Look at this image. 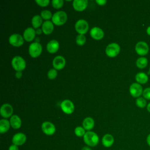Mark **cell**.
I'll return each mask as SVG.
<instances>
[{
    "instance_id": "cell-15",
    "label": "cell",
    "mask_w": 150,
    "mask_h": 150,
    "mask_svg": "<svg viewBox=\"0 0 150 150\" xmlns=\"http://www.w3.org/2000/svg\"><path fill=\"white\" fill-rule=\"evenodd\" d=\"M88 1L87 0H74L73 1V8L79 12H81L86 9L87 6Z\"/></svg>"
},
{
    "instance_id": "cell-41",
    "label": "cell",
    "mask_w": 150,
    "mask_h": 150,
    "mask_svg": "<svg viewBox=\"0 0 150 150\" xmlns=\"http://www.w3.org/2000/svg\"><path fill=\"white\" fill-rule=\"evenodd\" d=\"M146 33L150 36V26H149L147 28H146Z\"/></svg>"
},
{
    "instance_id": "cell-13",
    "label": "cell",
    "mask_w": 150,
    "mask_h": 150,
    "mask_svg": "<svg viewBox=\"0 0 150 150\" xmlns=\"http://www.w3.org/2000/svg\"><path fill=\"white\" fill-rule=\"evenodd\" d=\"M13 113V108L9 104H4L0 109V114L1 116L5 118H8L12 117Z\"/></svg>"
},
{
    "instance_id": "cell-6",
    "label": "cell",
    "mask_w": 150,
    "mask_h": 150,
    "mask_svg": "<svg viewBox=\"0 0 150 150\" xmlns=\"http://www.w3.org/2000/svg\"><path fill=\"white\" fill-rule=\"evenodd\" d=\"M75 29L79 35H84L88 30V24L86 21L80 19L75 23Z\"/></svg>"
},
{
    "instance_id": "cell-43",
    "label": "cell",
    "mask_w": 150,
    "mask_h": 150,
    "mask_svg": "<svg viewBox=\"0 0 150 150\" xmlns=\"http://www.w3.org/2000/svg\"><path fill=\"white\" fill-rule=\"evenodd\" d=\"M149 74H150V67H149Z\"/></svg>"
},
{
    "instance_id": "cell-27",
    "label": "cell",
    "mask_w": 150,
    "mask_h": 150,
    "mask_svg": "<svg viewBox=\"0 0 150 150\" xmlns=\"http://www.w3.org/2000/svg\"><path fill=\"white\" fill-rule=\"evenodd\" d=\"M135 103H136L137 106L139 108H143L145 107L147 105L146 100L143 97H138L136 99Z\"/></svg>"
},
{
    "instance_id": "cell-40",
    "label": "cell",
    "mask_w": 150,
    "mask_h": 150,
    "mask_svg": "<svg viewBox=\"0 0 150 150\" xmlns=\"http://www.w3.org/2000/svg\"><path fill=\"white\" fill-rule=\"evenodd\" d=\"M42 29L38 28V29H37L36 30V33L38 34V35H40L41 33H42Z\"/></svg>"
},
{
    "instance_id": "cell-11",
    "label": "cell",
    "mask_w": 150,
    "mask_h": 150,
    "mask_svg": "<svg viewBox=\"0 0 150 150\" xmlns=\"http://www.w3.org/2000/svg\"><path fill=\"white\" fill-rule=\"evenodd\" d=\"M26 141V136L22 132H18L15 134L12 138V144L17 146H21L23 145Z\"/></svg>"
},
{
    "instance_id": "cell-2",
    "label": "cell",
    "mask_w": 150,
    "mask_h": 150,
    "mask_svg": "<svg viewBox=\"0 0 150 150\" xmlns=\"http://www.w3.org/2000/svg\"><path fill=\"white\" fill-rule=\"evenodd\" d=\"M67 16L64 11H57L55 12L52 16V21L53 23L57 26H61L64 24L67 21Z\"/></svg>"
},
{
    "instance_id": "cell-14",
    "label": "cell",
    "mask_w": 150,
    "mask_h": 150,
    "mask_svg": "<svg viewBox=\"0 0 150 150\" xmlns=\"http://www.w3.org/2000/svg\"><path fill=\"white\" fill-rule=\"evenodd\" d=\"M66 64V60L62 56H57L53 60V66L56 70H61Z\"/></svg>"
},
{
    "instance_id": "cell-20",
    "label": "cell",
    "mask_w": 150,
    "mask_h": 150,
    "mask_svg": "<svg viewBox=\"0 0 150 150\" xmlns=\"http://www.w3.org/2000/svg\"><path fill=\"white\" fill-rule=\"evenodd\" d=\"M54 26L52 22L50 21H46L42 25V32L45 35H50L53 30Z\"/></svg>"
},
{
    "instance_id": "cell-7",
    "label": "cell",
    "mask_w": 150,
    "mask_h": 150,
    "mask_svg": "<svg viewBox=\"0 0 150 150\" xmlns=\"http://www.w3.org/2000/svg\"><path fill=\"white\" fill-rule=\"evenodd\" d=\"M130 94L135 98H138L142 94L143 88L142 86L138 83H132L129 88Z\"/></svg>"
},
{
    "instance_id": "cell-36",
    "label": "cell",
    "mask_w": 150,
    "mask_h": 150,
    "mask_svg": "<svg viewBox=\"0 0 150 150\" xmlns=\"http://www.w3.org/2000/svg\"><path fill=\"white\" fill-rule=\"evenodd\" d=\"M96 2L98 5H101V6L104 5L107 3V1H105V0H97V1H96Z\"/></svg>"
},
{
    "instance_id": "cell-29",
    "label": "cell",
    "mask_w": 150,
    "mask_h": 150,
    "mask_svg": "<svg viewBox=\"0 0 150 150\" xmlns=\"http://www.w3.org/2000/svg\"><path fill=\"white\" fill-rule=\"evenodd\" d=\"M40 16L42 18V19L48 21L50 18H52V12L49 10H43L40 12Z\"/></svg>"
},
{
    "instance_id": "cell-38",
    "label": "cell",
    "mask_w": 150,
    "mask_h": 150,
    "mask_svg": "<svg viewBox=\"0 0 150 150\" xmlns=\"http://www.w3.org/2000/svg\"><path fill=\"white\" fill-rule=\"evenodd\" d=\"M15 76H16V77L18 78V79H20L22 76V71H16V74H15Z\"/></svg>"
},
{
    "instance_id": "cell-25",
    "label": "cell",
    "mask_w": 150,
    "mask_h": 150,
    "mask_svg": "<svg viewBox=\"0 0 150 150\" xmlns=\"http://www.w3.org/2000/svg\"><path fill=\"white\" fill-rule=\"evenodd\" d=\"M148 60L145 57H140L136 61V66L139 69H144L148 65Z\"/></svg>"
},
{
    "instance_id": "cell-8",
    "label": "cell",
    "mask_w": 150,
    "mask_h": 150,
    "mask_svg": "<svg viewBox=\"0 0 150 150\" xmlns=\"http://www.w3.org/2000/svg\"><path fill=\"white\" fill-rule=\"evenodd\" d=\"M135 50L137 53L140 56H145L149 52V46L144 41H139L137 43L135 46Z\"/></svg>"
},
{
    "instance_id": "cell-4",
    "label": "cell",
    "mask_w": 150,
    "mask_h": 150,
    "mask_svg": "<svg viewBox=\"0 0 150 150\" xmlns=\"http://www.w3.org/2000/svg\"><path fill=\"white\" fill-rule=\"evenodd\" d=\"M42 51V45L39 42H33L29 47V53L32 57L36 58L39 56Z\"/></svg>"
},
{
    "instance_id": "cell-34",
    "label": "cell",
    "mask_w": 150,
    "mask_h": 150,
    "mask_svg": "<svg viewBox=\"0 0 150 150\" xmlns=\"http://www.w3.org/2000/svg\"><path fill=\"white\" fill-rule=\"evenodd\" d=\"M36 3L39 5L40 6L42 7H45L46 6L49 5V4L50 3V1L49 0H36L35 1Z\"/></svg>"
},
{
    "instance_id": "cell-19",
    "label": "cell",
    "mask_w": 150,
    "mask_h": 150,
    "mask_svg": "<svg viewBox=\"0 0 150 150\" xmlns=\"http://www.w3.org/2000/svg\"><path fill=\"white\" fill-rule=\"evenodd\" d=\"M59 48V43L56 40H52L49 41L46 46V49L50 53H56Z\"/></svg>"
},
{
    "instance_id": "cell-12",
    "label": "cell",
    "mask_w": 150,
    "mask_h": 150,
    "mask_svg": "<svg viewBox=\"0 0 150 150\" xmlns=\"http://www.w3.org/2000/svg\"><path fill=\"white\" fill-rule=\"evenodd\" d=\"M9 43L15 47L21 46L23 43V38L19 34H13L9 38Z\"/></svg>"
},
{
    "instance_id": "cell-23",
    "label": "cell",
    "mask_w": 150,
    "mask_h": 150,
    "mask_svg": "<svg viewBox=\"0 0 150 150\" xmlns=\"http://www.w3.org/2000/svg\"><path fill=\"white\" fill-rule=\"evenodd\" d=\"M148 76L144 72H139L135 75V80L139 84H145L148 81Z\"/></svg>"
},
{
    "instance_id": "cell-1",
    "label": "cell",
    "mask_w": 150,
    "mask_h": 150,
    "mask_svg": "<svg viewBox=\"0 0 150 150\" xmlns=\"http://www.w3.org/2000/svg\"><path fill=\"white\" fill-rule=\"evenodd\" d=\"M84 143L90 147L97 146L99 142V137L98 135L93 131H87L83 137Z\"/></svg>"
},
{
    "instance_id": "cell-33",
    "label": "cell",
    "mask_w": 150,
    "mask_h": 150,
    "mask_svg": "<svg viewBox=\"0 0 150 150\" xmlns=\"http://www.w3.org/2000/svg\"><path fill=\"white\" fill-rule=\"evenodd\" d=\"M142 96L146 100H150V87H147L143 90Z\"/></svg>"
},
{
    "instance_id": "cell-28",
    "label": "cell",
    "mask_w": 150,
    "mask_h": 150,
    "mask_svg": "<svg viewBox=\"0 0 150 150\" xmlns=\"http://www.w3.org/2000/svg\"><path fill=\"white\" fill-rule=\"evenodd\" d=\"M86 130L83 127L78 126L74 129V134L78 137H83L86 134Z\"/></svg>"
},
{
    "instance_id": "cell-21",
    "label": "cell",
    "mask_w": 150,
    "mask_h": 150,
    "mask_svg": "<svg viewBox=\"0 0 150 150\" xmlns=\"http://www.w3.org/2000/svg\"><path fill=\"white\" fill-rule=\"evenodd\" d=\"M10 124L11 127L15 129H19L22 125V121L19 116L17 115H13L10 118Z\"/></svg>"
},
{
    "instance_id": "cell-18",
    "label": "cell",
    "mask_w": 150,
    "mask_h": 150,
    "mask_svg": "<svg viewBox=\"0 0 150 150\" xmlns=\"http://www.w3.org/2000/svg\"><path fill=\"white\" fill-rule=\"evenodd\" d=\"M114 142V137L110 134H105L101 139V143L103 145L105 148L111 147L113 145Z\"/></svg>"
},
{
    "instance_id": "cell-3",
    "label": "cell",
    "mask_w": 150,
    "mask_h": 150,
    "mask_svg": "<svg viewBox=\"0 0 150 150\" xmlns=\"http://www.w3.org/2000/svg\"><path fill=\"white\" fill-rule=\"evenodd\" d=\"M12 67L16 71H22L26 67V62L25 60L19 56H15L11 62Z\"/></svg>"
},
{
    "instance_id": "cell-24",
    "label": "cell",
    "mask_w": 150,
    "mask_h": 150,
    "mask_svg": "<svg viewBox=\"0 0 150 150\" xmlns=\"http://www.w3.org/2000/svg\"><path fill=\"white\" fill-rule=\"evenodd\" d=\"M11 127L10 122L6 119H1L0 120V132L1 134H4Z\"/></svg>"
},
{
    "instance_id": "cell-42",
    "label": "cell",
    "mask_w": 150,
    "mask_h": 150,
    "mask_svg": "<svg viewBox=\"0 0 150 150\" xmlns=\"http://www.w3.org/2000/svg\"><path fill=\"white\" fill-rule=\"evenodd\" d=\"M146 109L148 110V111L150 113V103H149L147 105H146Z\"/></svg>"
},
{
    "instance_id": "cell-16",
    "label": "cell",
    "mask_w": 150,
    "mask_h": 150,
    "mask_svg": "<svg viewBox=\"0 0 150 150\" xmlns=\"http://www.w3.org/2000/svg\"><path fill=\"white\" fill-rule=\"evenodd\" d=\"M36 30L31 27L26 28L23 33V39L27 42L32 41L35 38Z\"/></svg>"
},
{
    "instance_id": "cell-39",
    "label": "cell",
    "mask_w": 150,
    "mask_h": 150,
    "mask_svg": "<svg viewBox=\"0 0 150 150\" xmlns=\"http://www.w3.org/2000/svg\"><path fill=\"white\" fill-rule=\"evenodd\" d=\"M81 150H92V149H91V147H90L88 146H85L82 148Z\"/></svg>"
},
{
    "instance_id": "cell-26",
    "label": "cell",
    "mask_w": 150,
    "mask_h": 150,
    "mask_svg": "<svg viewBox=\"0 0 150 150\" xmlns=\"http://www.w3.org/2000/svg\"><path fill=\"white\" fill-rule=\"evenodd\" d=\"M42 18L39 15H35L32 19V25L34 28L38 29L42 25Z\"/></svg>"
},
{
    "instance_id": "cell-5",
    "label": "cell",
    "mask_w": 150,
    "mask_h": 150,
    "mask_svg": "<svg viewBox=\"0 0 150 150\" xmlns=\"http://www.w3.org/2000/svg\"><path fill=\"white\" fill-rule=\"evenodd\" d=\"M120 52V46L116 43L109 44L105 49V53L110 57L117 56Z\"/></svg>"
},
{
    "instance_id": "cell-9",
    "label": "cell",
    "mask_w": 150,
    "mask_h": 150,
    "mask_svg": "<svg viewBox=\"0 0 150 150\" xmlns=\"http://www.w3.org/2000/svg\"><path fill=\"white\" fill-rule=\"evenodd\" d=\"M41 128L43 132L47 135H52L56 132L54 125L49 121L43 122L41 125Z\"/></svg>"
},
{
    "instance_id": "cell-37",
    "label": "cell",
    "mask_w": 150,
    "mask_h": 150,
    "mask_svg": "<svg viewBox=\"0 0 150 150\" xmlns=\"http://www.w3.org/2000/svg\"><path fill=\"white\" fill-rule=\"evenodd\" d=\"M146 142L147 145L150 147V133L147 135L146 138Z\"/></svg>"
},
{
    "instance_id": "cell-22",
    "label": "cell",
    "mask_w": 150,
    "mask_h": 150,
    "mask_svg": "<svg viewBox=\"0 0 150 150\" xmlns=\"http://www.w3.org/2000/svg\"><path fill=\"white\" fill-rule=\"evenodd\" d=\"M94 120L91 117H86L85 118L82 123L83 127L87 130V131H91L94 127Z\"/></svg>"
},
{
    "instance_id": "cell-32",
    "label": "cell",
    "mask_w": 150,
    "mask_h": 150,
    "mask_svg": "<svg viewBox=\"0 0 150 150\" xmlns=\"http://www.w3.org/2000/svg\"><path fill=\"white\" fill-rule=\"evenodd\" d=\"M57 71L55 69H51L49 70L48 73H47V76H48V78L50 80H53L54 79L56 76H57Z\"/></svg>"
},
{
    "instance_id": "cell-10",
    "label": "cell",
    "mask_w": 150,
    "mask_h": 150,
    "mask_svg": "<svg viewBox=\"0 0 150 150\" xmlns=\"http://www.w3.org/2000/svg\"><path fill=\"white\" fill-rule=\"evenodd\" d=\"M60 107L62 111L67 114H70L73 113L74 110V104L71 101L69 100H63L60 104Z\"/></svg>"
},
{
    "instance_id": "cell-35",
    "label": "cell",
    "mask_w": 150,
    "mask_h": 150,
    "mask_svg": "<svg viewBox=\"0 0 150 150\" xmlns=\"http://www.w3.org/2000/svg\"><path fill=\"white\" fill-rule=\"evenodd\" d=\"M8 150H19V146L16 145L12 144L9 146Z\"/></svg>"
},
{
    "instance_id": "cell-30",
    "label": "cell",
    "mask_w": 150,
    "mask_h": 150,
    "mask_svg": "<svg viewBox=\"0 0 150 150\" xmlns=\"http://www.w3.org/2000/svg\"><path fill=\"white\" fill-rule=\"evenodd\" d=\"M86 41V38L84 35H79L76 39V43L79 46L83 45Z\"/></svg>"
},
{
    "instance_id": "cell-17",
    "label": "cell",
    "mask_w": 150,
    "mask_h": 150,
    "mask_svg": "<svg viewBox=\"0 0 150 150\" xmlns=\"http://www.w3.org/2000/svg\"><path fill=\"white\" fill-rule=\"evenodd\" d=\"M90 35L94 39L100 40L104 37L103 30L98 27H94L90 30Z\"/></svg>"
},
{
    "instance_id": "cell-31",
    "label": "cell",
    "mask_w": 150,
    "mask_h": 150,
    "mask_svg": "<svg viewBox=\"0 0 150 150\" xmlns=\"http://www.w3.org/2000/svg\"><path fill=\"white\" fill-rule=\"evenodd\" d=\"M52 4L53 8L55 9H59L62 7L63 5V0H53L52 1Z\"/></svg>"
}]
</instances>
